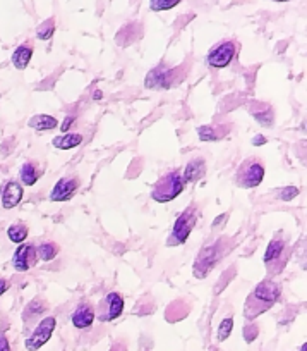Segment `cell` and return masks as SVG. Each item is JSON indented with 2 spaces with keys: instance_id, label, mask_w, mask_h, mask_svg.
Here are the masks:
<instances>
[{
  "instance_id": "cell-9",
  "label": "cell",
  "mask_w": 307,
  "mask_h": 351,
  "mask_svg": "<svg viewBox=\"0 0 307 351\" xmlns=\"http://www.w3.org/2000/svg\"><path fill=\"white\" fill-rule=\"evenodd\" d=\"M38 263V255H36V246L31 243H23L18 246L12 256V265L18 272H26Z\"/></svg>"
},
{
  "instance_id": "cell-3",
  "label": "cell",
  "mask_w": 307,
  "mask_h": 351,
  "mask_svg": "<svg viewBox=\"0 0 307 351\" xmlns=\"http://www.w3.org/2000/svg\"><path fill=\"white\" fill-rule=\"evenodd\" d=\"M224 243L225 238H220L217 243L206 246V248H202L201 252L198 253V258L194 260V267H192L196 278L204 279L210 276V272L213 271L215 265H217L222 260V256H224Z\"/></svg>"
},
{
  "instance_id": "cell-21",
  "label": "cell",
  "mask_w": 307,
  "mask_h": 351,
  "mask_svg": "<svg viewBox=\"0 0 307 351\" xmlns=\"http://www.w3.org/2000/svg\"><path fill=\"white\" fill-rule=\"evenodd\" d=\"M60 252V246L57 245L55 241H45L40 243L36 246V255H38V260H43V262H50V260L55 258Z\"/></svg>"
},
{
  "instance_id": "cell-24",
  "label": "cell",
  "mask_w": 307,
  "mask_h": 351,
  "mask_svg": "<svg viewBox=\"0 0 307 351\" xmlns=\"http://www.w3.org/2000/svg\"><path fill=\"white\" fill-rule=\"evenodd\" d=\"M53 33H55V18H49L36 28V38L46 42L52 38Z\"/></svg>"
},
{
  "instance_id": "cell-23",
  "label": "cell",
  "mask_w": 307,
  "mask_h": 351,
  "mask_svg": "<svg viewBox=\"0 0 307 351\" xmlns=\"http://www.w3.org/2000/svg\"><path fill=\"white\" fill-rule=\"evenodd\" d=\"M8 236L12 243H25L28 238V226L23 224V222H16L11 228L8 229Z\"/></svg>"
},
{
  "instance_id": "cell-2",
  "label": "cell",
  "mask_w": 307,
  "mask_h": 351,
  "mask_svg": "<svg viewBox=\"0 0 307 351\" xmlns=\"http://www.w3.org/2000/svg\"><path fill=\"white\" fill-rule=\"evenodd\" d=\"M184 186L185 184L182 181L181 171L174 169V171L161 176L160 180L155 183L153 190H151V198L158 202V204H168V202L175 200L184 191Z\"/></svg>"
},
{
  "instance_id": "cell-35",
  "label": "cell",
  "mask_w": 307,
  "mask_h": 351,
  "mask_svg": "<svg viewBox=\"0 0 307 351\" xmlns=\"http://www.w3.org/2000/svg\"><path fill=\"white\" fill-rule=\"evenodd\" d=\"M273 2H280V4H283V2H290V0H273Z\"/></svg>"
},
{
  "instance_id": "cell-11",
  "label": "cell",
  "mask_w": 307,
  "mask_h": 351,
  "mask_svg": "<svg viewBox=\"0 0 307 351\" xmlns=\"http://www.w3.org/2000/svg\"><path fill=\"white\" fill-rule=\"evenodd\" d=\"M172 74L174 71L168 69L165 66H158L148 73L146 80H144V86L148 90H165V88L172 86Z\"/></svg>"
},
{
  "instance_id": "cell-19",
  "label": "cell",
  "mask_w": 307,
  "mask_h": 351,
  "mask_svg": "<svg viewBox=\"0 0 307 351\" xmlns=\"http://www.w3.org/2000/svg\"><path fill=\"white\" fill-rule=\"evenodd\" d=\"M19 178H21L25 186H33L40 180V172L33 162H25L21 165V169H19Z\"/></svg>"
},
{
  "instance_id": "cell-31",
  "label": "cell",
  "mask_w": 307,
  "mask_h": 351,
  "mask_svg": "<svg viewBox=\"0 0 307 351\" xmlns=\"http://www.w3.org/2000/svg\"><path fill=\"white\" fill-rule=\"evenodd\" d=\"M74 119H76V117H74V116L66 117V121H64L62 126H60V131H62V133H67V130H69V128L74 124Z\"/></svg>"
},
{
  "instance_id": "cell-10",
  "label": "cell",
  "mask_w": 307,
  "mask_h": 351,
  "mask_svg": "<svg viewBox=\"0 0 307 351\" xmlns=\"http://www.w3.org/2000/svg\"><path fill=\"white\" fill-rule=\"evenodd\" d=\"M79 188V180L76 176H69V178H62L55 183L53 190L50 191V200L52 202H67L74 197V193Z\"/></svg>"
},
{
  "instance_id": "cell-13",
  "label": "cell",
  "mask_w": 307,
  "mask_h": 351,
  "mask_svg": "<svg viewBox=\"0 0 307 351\" xmlns=\"http://www.w3.org/2000/svg\"><path fill=\"white\" fill-rule=\"evenodd\" d=\"M181 174H182V181H184V184L196 183V181L202 180V178L206 176V160H204L202 157L192 158L191 162H187L184 172H181Z\"/></svg>"
},
{
  "instance_id": "cell-7",
  "label": "cell",
  "mask_w": 307,
  "mask_h": 351,
  "mask_svg": "<svg viewBox=\"0 0 307 351\" xmlns=\"http://www.w3.org/2000/svg\"><path fill=\"white\" fill-rule=\"evenodd\" d=\"M55 327H57L55 317H45V319L40 320V324L36 326V329L33 330L31 336L25 341L26 350L36 351L42 346H45V344L50 341V337H52Z\"/></svg>"
},
{
  "instance_id": "cell-29",
  "label": "cell",
  "mask_w": 307,
  "mask_h": 351,
  "mask_svg": "<svg viewBox=\"0 0 307 351\" xmlns=\"http://www.w3.org/2000/svg\"><path fill=\"white\" fill-rule=\"evenodd\" d=\"M258 326H248L244 329V337H245V341H248V343H252V341L256 339V337H258Z\"/></svg>"
},
{
  "instance_id": "cell-22",
  "label": "cell",
  "mask_w": 307,
  "mask_h": 351,
  "mask_svg": "<svg viewBox=\"0 0 307 351\" xmlns=\"http://www.w3.org/2000/svg\"><path fill=\"white\" fill-rule=\"evenodd\" d=\"M198 136L201 141H215L225 136V128H213V126H199Z\"/></svg>"
},
{
  "instance_id": "cell-26",
  "label": "cell",
  "mask_w": 307,
  "mask_h": 351,
  "mask_svg": "<svg viewBox=\"0 0 307 351\" xmlns=\"http://www.w3.org/2000/svg\"><path fill=\"white\" fill-rule=\"evenodd\" d=\"M232 330H234V319H232V317H227V319L222 320L220 326H218L217 339L218 341L228 339V336L232 334Z\"/></svg>"
},
{
  "instance_id": "cell-14",
  "label": "cell",
  "mask_w": 307,
  "mask_h": 351,
  "mask_svg": "<svg viewBox=\"0 0 307 351\" xmlns=\"http://www.w3.org/2000/svg\"><path fill=\"white\" fill-rule=\"evenodd\" d=\"M94 317H96V312H94L93 306L90 303H83V305L74 310L70 320H72V326L77 327V329H88V327L93 326Z\"/></svg>"
},
{
  "instance_id": "cell-4",
  "label": "cell",
  "mask_w": 307,
  "mask_h": 351,
  "mask_svg": "<svg viewBox=\"0 0 307 351\" xmlns=\"http://www.w3.org/2000/svg\"><path fill=\"white\" fill-rule=\"evenodd\" d=\"M263 180H265V165L256 157L242 162L239 165L237 172H235V183H237V186L245 188V190H252V188L259 186Z\"/></svg>"
},
{
  "instance_id": "cell-32",
  "label": "cell",
  "mask_w": 307,
  "mask_h": 351,
  "mask_svg": "<svg viewBox=\"0 0 307 351\" xmlns=\"http://www.w3.org/2000/svg\"><path fill=\"white\" fill-rule=\"evenodd\" d=\"M9 288H11V285H9V282L5 281V279L0 278V296L4 295V293H8Z\"/></svg>"
},
{
  "instance_id": "cell-1",
  "label": "cell",
  "mask_w": 307,
  "mask_h": 351,
  "mask_svg": "<svg viewBox=\"0 0 307 351\" xmlns=\"http://www.w3.org/2000/svg\"><path fill=\"white\" fill-rule=\"evenodd\" d=\"M280 295H282V289H280V286L276 282L269 281V279L261 281L256 286L254 291L249 295L248 302H245L244 317L248 320H254L256 317H259L266 310L271 308L278 302Z\"/></svg>"
},
{
  "instance_id": "cell-6",
  "label": "cell",
  "mask_w": 307,
  "mask_h": 351,
  "mask_svg": "<svg viewBox=\"0 0 307 351\" xmlns=\"http://www.w3.org/2000/svg\"><path fill=\"white\" fill-rule=\"evenodd\" d=\"M239 45L234 40H225V42H220L218 45H215L213 49L208 52L206 62L208 66L213 67V69H224V67L230 66L232 60L237 56Z\"/></svg>"
},
{
  "instance_id": "cell-5",
  "label": "cell",
  "mask_w": 307,
  "mask_h": 351,
  "mask_svg": "<svg viewBox=\"0 0 307 351\" xmlns=\"http://www.w3.org/2000/svg\"><path fill=\"white\" fill-rule=\"evenodd\" d=\"M196 222H198V207L191 205V207L185 208L181 215L175 221L174 229H172V234L168 238V246H178L184 245L187 241V238L191 236V231L194 229Z\"/></svg>"
},
{
  "instance_id": "cell-33",
  "label": "cell",
  "mask_w": 307,
  "mask_h": 351,
  "mask_svg": "<svg viewBox=\"0 0 307 351\" xmlns=\"http://www.w3.org/2000/svg\"><path fill=\"white\" fill-rule=\"evenodd\" d=\"M266 143V138L261 136V134H258L256 138H252V145H256V147H261V145Z\"/></svg>"
},
{
  "instance_id": "cell-17",
  "label": "cell",
  "mask_w": 307,
  "mask_h": 351,
  "mask_svg": "<svg viewBox=\"0 0 307 351\" xmlns=\"http://www.w3.org/2000/svg\"><path fill=\"white\" fill-rule=\"evenodd\" d=\"M28 126L35 131H50L59 126V121L49 114H36L28 121Z\"/></svg>"
},
{
  "instance_id": "cell-20",
  "label": "cell",
  "mask_w": 307,
  "mask_h": 351,
  "mask_svg": "<svg viewBox=\"0 0 307 351\" xmlns=\"http://www.w3.org/2000/svg\"><path fill=\"white\" fill-rule=\"evenodd\" d=\"M249 112L256 117V121H258L261 126L265 128L273 126V110L269 106H259V104L258 106H251Z\"/></svg>"
},
{
  "instance_id": "cell-16",
  "label": "cell",
  "mask_w": 307,
  "mask_h": 351,
  "mask_svg": "<svg viewBox=\"0 0 307 351\" xmlns=\"http://www.w3.org/2000/svg\"><path fill=\"white\" fill-rule=\"evenodd\" d=\"M31 57H33V45L29 42L23 43V45H19L18 49L14 50V53H12V66L19 71L26 69L29 60H31Z\"/></svg>"
},
{
  "instance_id": "cell-34",
  "label": "cell",
  "mask_w": 307,
  "mask_h": 351,
  "mask_svg": "<svg viewBox=\"0 0 307 351\" xmlns=\"http://www.w3.org/2000/svg\"><path fill=\"white\" fill-rule=\"evenodd\" d=\"M101 97H103V93H101V90H94L93 99H94V100H101Z\"/></svg>"
},
{
  "instance_id": "cell-15",
  "label": "cell",
  "mask_w": 307,
  "mask_h": 351,
  "mask_svg": "<svg viewBox=\"0 0 307 351\" xmlns=\"http://www.w3.org/2000/svg\"><path fill=\"white\" fill-rule=\"evenodd\" d=\"M283 250H285V243L282 241V239H273L271 243L268 245V248H266L265 252V263L266 267H275L276 263L280 262V258H282V253ZM276 269H280V265H276Z\"/></svg>"
},
{
  "instance_id": "cell-18",
  "label": "cell",
  "mask_w": 307,
  "mask_h": 351,
  "mask_svg": "<svg viewBox=\"0 0 307 351\" xmlns=\"http://www.w3.org/2000/svg\"><path fill=\"white\" fill-rule=\"evenodd\" d=\"M83 143V134L79 133H64L60 136H55L52 140V145L59 150H70Z\"/></svg>"
},
{
  "instance_id": "cell-27",
  "label": "cell",
  "mask_w": 307,
  "mask_h": 351,
  "mask_svg": "<svg viewBox=\"0 0 307 351\" xmlns=\"http://www.w3.org/2000/svg\"><path fill=\"white\" fill-rule=\"evenodd\" d=\"M45 310H46V305L42 302V300H33V302L29 303L28 308H26V312H25L26 320L31 319L33 315H40V313H43Z\"/></svg>"
},
{
  "instance_id": "cell-36",
  "label": "cell",
  "mask_w": 307,
  "mask_h": 351,
  "mask_svg": "<svg viewBox=\"0 0 307 351\" xmlns=\"http://www.w3.org/2000/svg\"><path fill=\"white\" fill-rule=\"evenodd\" d=\"M306 348H307V344H302V350L300 351H306Z\"/></svg>"
},
{
  "instance_id": "cell-12",
  "label": "cell",
  "mask_w": 307,
  "mask_h": 351,
  "mask_svg": "<svg viewBox=\"0 0 307 351\" xmlns=\"http://www.w3.org/2000/svg\"><path fill=\"white\" fill-rule=\"evenodd\" d=\"M23 195H25V190H23V186L18 181H8L2 186V191H0V204H2V208L11 210V208L18 207L23 200Z\"/></svg>"
},
{
  "instance_id": "cell-8",
  "label": "cell",
  "mask_w": 307,
  "mask_h": 351,
  "mask_svg": "<svg viewBox=\"0 0 307 351\" xmlns=\"http://www.w3.org/2000/svg\"><path fill=\"white\" fill-rule=\"evenodd\" d=\"M124 312V298L119 293L112 291L100 302L98 306V319L101 322H112V320L119 319Z\"/></svg>"
},
{
  "instance_id": "cell-25",
  "label": "cell",
  "mask_w": 307,
  "mask_h": 351,
  "mask_svg": "<svg viewBox=\"0 0 307 351\" xmlns=\"http://www.w3.org/2000/svg\"><path fill=\"white\" fill-rule=\"evenodd\" d=\"M182 0H150V9L153 12H163L170 11V9L177 8Z\"/></svg>"
},
{
  "instance_id": "cell-28",
  "label": "cell",
  "mask_w": 307,
  "mask_h": 351,
  "mask_svg": "<svg viewBox=\"0 0 307 351\" xmlns=\"http://www.w3.org/2000/svg\"><path fill=\"white\" fill-rule=\"evenodd\" d=\"M299 193L300 191L297 186H285V188H280L278 198L283 202H292L293 198L299 197Z\"/></svg>"
},
{
  "instance_id": "cell-30",
  "label": "cell",
  "mask_w": 307,
  "mask_h": 351,
  "mask_svg": "<svg viewBox=\"0 0 307 351\" xmlns=\"http://www.w3.org/2000/svg\"><path fill=\"white\" fill-rule=\"evenodd\" d=\"M0 351H11V344H9L5 334L0 332Z\"/></svg>"
}]
</instances>
